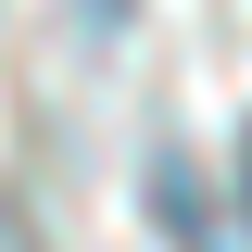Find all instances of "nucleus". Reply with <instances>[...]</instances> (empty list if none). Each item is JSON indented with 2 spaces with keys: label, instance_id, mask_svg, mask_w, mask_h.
Segmentation results:
<instances>
[{
  "label": "nucleus",
  "instance_id": "obj_1",
  "mask_svg": "<svg viewBox=\"0 0 252 252\" xmlns=\"http://www.w3.org/2000/svg\"><path fill=\"white\" fill-rule=\"evenodd\" d=\"M240 202H252V126H240Z\"/></svg>",
  "mask_w": 252,
  "mask_h": 252
}]
</instances>
